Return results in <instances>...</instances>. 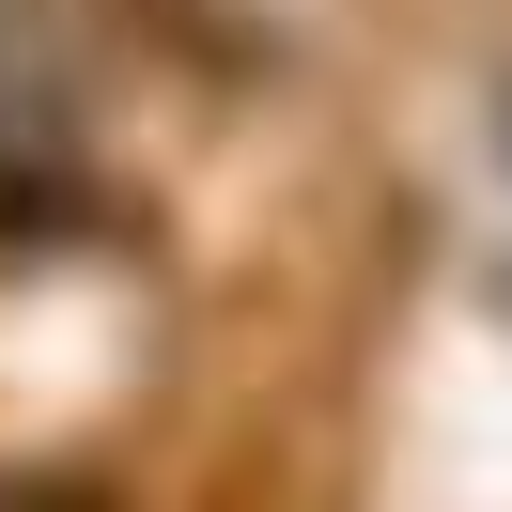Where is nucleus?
<instances>
[{
    "mask_svg": "<svg viewBox=\"0 0 512 512\" xmlns=\"http://www.w3.org/2000/svg\"><path fill=\"white\" fill-rule=\"evenodd\" d=\"M63 171H78V63L47 0H0V218H32Z\"/></svg>",
    "mask_w": 512,
    "mask_h": 512,
    "instance_id": "nucleus-1",
    "label": "nucleus"
}]
</instances>
